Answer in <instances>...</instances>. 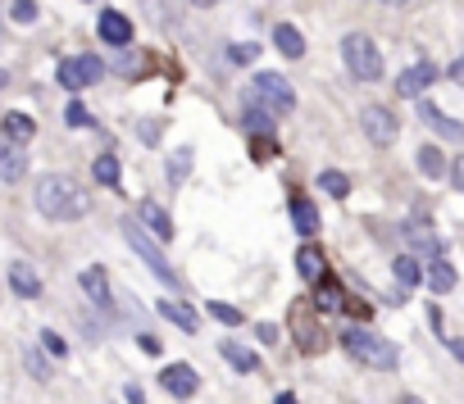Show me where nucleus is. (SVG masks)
<instances>
[{
	"label": "nucleus",
	"mask_w": 464,
	"mask_h": 404,
	"mask_svg": "<svg viewBox=\"0 0 464 404\" xmlns=\"http://www.w3.org/2000/svg\"><path fill=\"white\" fill-rule=\"evenodd\" d=\"M137 132H141V141H146V146L160 141V123H155V118H141V128H137Z\"/></svg>",
	"instance_id": "nucleus-39"
},
{
	"label": "nucleus",
	"mask_w": 464,
	"mask_h": 404,
	"mask_svg": "<svg viewBox=\"0 0 464 404\" xmlns=\"http://www.w3.org/2000/svg\"><path fill=\"white\" fill-rule=\"evenodd\" d=\"M423 277H428V291H437V296H446V291L455 287V268H451L446 259H433Z\"/></svg>",
	"instance_id": "nucleus-26"
},
{
	"label": "nucleus",
	"mask_w": 464,
	"mask_h": 404,
	"mask_svg": "<svg viewBox=\"0 0 464 404\" xmlns=\"http://www.w3.org/2000/svg\"><path fill=\"white\" fill-rule=\"evenodd\" d=\"M255 55H260L255 42H232V46H228V59H232V64H251Z\"/></svg>",
	"instance_id": "nucleus-33"
},
{
	"label": "nucleus",
	"mask_w": 464,
	"mask_h": 404,
	"mask_svg": "<svg viewBox=\"0 0 464 404\" xmlns=\"http://www.w3.org/2000/svg\"><path fill=\"white\" fill-rule=\"evenodd\" d=\"M187 173H191V150H178V159L169 164V178H173V182H182Z\"/></svg>",
	"instance_id": "nucleus-37"
},
{
	"label": "nucleus",
	"mask_w": 464,
	"mask_h": 404,
	"mask_svg": "<svg viewBox=\"0 0 464 404\" xmlns=\"http://www.w3.org/2000/svg\"><path fill=\"white\" fill-rule=\"evenodd\" d=\"M251 150H255L260 164H268V159L278 154V141H274V137H255V141H251Z\"/></svg>",
	"instance_id": "nucleus-35"
},
{
	"label": "nucleus",
	"mask_w": 464,
	"mask_h": 404,
	"mask_svg": "<svg viewBox=\"0 0 464 404\" xmlns=\"http://www.w3.org/2000/svg\"><path fill=\"white\" fill-rule=\"evenodd\" d=\"M0 87H10V73L5 68H0Z\"/></svg>",
	"instance_id": "nucleus-48"
},
{
	"label": "nucleus",
	"mask_w": 464,
	"mask_h": 404,
	"mask_svg": "<svg viewBox=\"0 0 464 404\" xmlns=\"http://www.w3.org/2000/svg\"><path fill=\"white\" fill-rule=\"evenodd\" d=\"M0 123H5V141H14V146H28L32 137H36V123H32V118L28 114H5V118H0Z\"/></svg>",
	"instance_id": "nucleus-23"
},
{
	"label": "nucleus",
	"mask_w": 464,
	"mask_h": 404,
	"mask_svg": "<svg viewBox=\"0 0 464 404\" xmlns=\"http://www.w3.org/2000/svg\"><path fill=\"white\" fill-rule=\"evenodd\" d=\"M32 205H36V214L51 218V223H73V218H87L92 214V195H87L83 182L68 178V173H46V178H36Z\"/></svg>",
	"instance_id": "nucleus-1"
},
{
	"label": "nucleus",
	"mask_w": 464,
	"mask_h": 404,
	"mask_svg": "<svg viewBox=\"0 0 464 404\" xmlns=\"http://www.w3.org/2000/svg\"><path fill=\"white\" fill-rule=\"evenodd\" d=\"M319 309L309 305V300H296L292 305V332H296V341H300V350L305 354H319L324 350V332H319Z\"/></svg>",
	"instance_id": "nucleus-8"
},
{
	"label": "nucleus",
	"mask_w": 464,
	"mask_h": 404,
	"mask_svg": "<svg viewBox=\"0 0 464 404\" xmlns=\"http://www.w3.org/2000/svg\"><path fill=\"white\" fill-rule=\"evenodd\" d=\"M124 400H128V404H146V391H141V386H128Z\"/></svg>",
	"instance_id": "nucleus-44"
},
{
	"label": "nucleus",
	"mask_w": 464,
	"mask_h": 404,
	"mask_svg": "<svg viewBox=\"0 0 464 404\" xmlns=\"http://www.w3.org/2000/svg\"><path fill=\"white\" fill-rule=\"evenodd\" d=\"M396 281H401V287L410 291V287H419V281H423V264L414 259V255H396Z\"/></svg>",
	"instance_id": "nucleus-27"
},
{
	"label": "nucleus",
	"mask_w": 464,
	"mask_h": 404,
	"mask_svg": "<svg viewBox=\"0 0 464 404\" xmlns=\"http://www.w3.org/2000/svg\"><path fill=\"white\" fill-rule=\"evenodd\" d=\"M160 382H164V391H173L182 400H191V395H196V386H201V377H196L191 363H169V368L160 373Z\"/></svg>",
	"instance_id": "nucleus-13"
},
{
	"label": "nucleus",
	"mask_w": 464,
	"mask_h": 404,
	"mask_svg": "<svg viewBox=\"0 0 464 404\" xmlns=\"http://www.w3.org/2000/svg\"><path fill=\"white\" fill-rule=\"evenodd\" d=\"M10 287H14V296L36 300V296H42V277H36L32 264H10Z\"/></svg>",
	"instance_id": "nucleus-16"
},
{
	"label": "nucleus",
	"mask_w": 464,
	"mask_h": 404,
	"mask_svg": "<svg viewBox=\"0 0 464 404\" xmlns=\"http://www.w3.org/2000/svg\"><path fill=\"white\" fill-rule=\"evenodd\" d=\"M124 241H128V246H132V255L155 273V277H160L164 281V287H173V291H182V281H178V273L169 268V259H164V250H160V241H155L141 223H137V214H128L124 218Z\"/></svg>",
	"instance_id": "nucleus-3"
},
{
	"label": "nucleus",
	"mask_w": 464,
	"mask_h": 404,
	"mask_svg": "<svg viewBox=\"0 0 464 404\" xmlns=\"http://www.w3.org/2000/svg\"><path fill=\"white\" fill-rule=\"evenodd\" d=\"M309 305H315L319 313H332V309H346V291L337 287V281H332V277H324V281H315V300H309Z\"/></svg>",
	"instance_id": "nucleus-21"
},
{
	"label": "nucleus",
	"mask_w": 464,
	"mask_h": 404,
	"mask_svg": "<svg viewBox=\"0 0 464 404\" xmlns=\"http://www.w3.org/2000/svg\"><path fill=\"white\" fill-rule=\"evenodd\" d=\"M296 273H300L305 281H324V277H328L324 250H319V246H300V250H296Z\"/></svg>",
	"instance_id": "nucleus-18"
},
{
	"label": "nucleus",
	"mask_w": 464,
	"mask_h": 404,
	"mask_svg": "<svg viewBox=\"0 0 464 404\" xmlns=\"http://www.w3.org/2000/svg\"><path fill=\"white\" fill-rule=\"evenodd\" d=\"M341 59H346V68H351L356 83H378V77H382V51L364 32H346L341 36Z\"/></svg>",
	"instance_id": "nucleus-5"
},
{
	"label": "nucleus",
	"mask_w": 464,
	"mask_h": 404,
	"mask_svg": "<svg viewBox=\"0 0 464 404\" xmlns=\"http://www.w3.org/2000/svg\"><path fill=\"white\" fill-rule=\"evenodd\" d=\"M23 173H28V154H23V146H14V141L0 137V182H19Z\"/></svg>",
	"instance_id": "nucleus-15"
},
{
	"label": "nucleus",
	"mask_w": 464,
	"mask_h": 404,
	"mask_svg": "<svg viewBox=\"0 0 464 404\" xmlns=\"http://www.w3.org/2000/svg\"><path fill=\"white\" fill-rule=\"evenodd\" d=\"M100 73H105V64H100L96 55H77V59H60V68H55V77H60V87H68V91H83V87H96V83H100Z\"/></svg>",
	"instance_id": "nucleus-6"
},
{
	"label": "nucleus",
	"mask_w": 464,
	"mask_h": 404,
	"mask_svg": "<svg viewBox=\"0 0 464 404\" xmlns=\"http://www.w3.org/2000/svg\"><path fill=\"white\" fill-rule=\"evenodd\" d=\"M414 105H419V118H423V123H428V128H433L442 141H460V146H464V123H460V118L442 114V109H437L428 96H423V100H414Z\"/></svg>",
	"instance_id": "nucleus-10"
},
{
	"label": "nucleus",
	"mask_w": 464,
	"mask_h": 404,
	"mask_svg": "<svg viewBox=\"0 0 464 404\" xmlns=\"http://www.w3.org/2000/svg\"><path fill=\"white\" fill-rule=\"evenodd\" d=\"M414 164H419V173H423V178L433 182V178H442V173H446V154H442L437 146H423V150L414 154Z\"/></svg>",
	"instance_id": "nucleus-25"
},
{
	"label": "nucleus",
	"mask_w": 464,
	"mask_h": 404,
	"mask_svg": "<svg viewBox=\"0 0 464 404\" xmlns=\"http://www.w3.org/2000/svg\"><path fill=\"white\" fill-rule=\"evenodd\" d=\"M96 32H100V42L105 46H128L132 42V19L124 14V10H100V19H96Z\"/></svg>",
	"instance_id": "nucleus-11"
},
{
	"label": "nucleus",
	"mask_w": 464,
	"mask_h": 404,
	"mask_svg": "<svg viewBox=\"0 0 464 404\" xmlns=\"http://www.w3.org/2000/svg\"><path fill=\"white\" fill-rule=\"evenodd\" d=\"M442 341H446V350H451L455 359H464V341H451V337H442Z\"/></svg>",
	"instance_id": "nucleus-46"
},
{
	"label": "nucleus",
	"mask_w": 464,
	"mask_h": 404,
	"mask_svg": "<svg viewBox=\"0 0 464 404\" xmlns=\"http://www.w3.org/2000/svg\"><path fill=\"white\" fill-rule=\"evenodd\" d=\"M274 46H278L287 59H300V55H305V36H300V28L278 23V28H274Z\"/></svg>",
	"instance_id": "nucleus-24"
},
{
	"label": "nucleus",
	"mask_w": 464,
	"mask_h": 404,
	"mask_svg": "<svg viewBox=\"0 0 464 404\" xmlns=\"http://www.w3.org/2000/svg\"><path fill=\"white\" fill-rule=\"evenodd\" d=\"M242 123H246L251 137H274V114H264V109H255V105H246Z\"/></svg>",
	"instance_id": "nucleus-28"
},
{
	"label": "nucleus",
	"mask_w": 464,
	"mask_h": 404,
	"mask_svg": "<svg viewBox=\"0 0 464 404\" xmlns=\"http://www.w3.org/2000/svg\"><path fill=\"white\" fill-rule=\"evenodd\" d=\"M382 5H405V0H382Z\"/></svg>",
	"instance_id": "nucleus-50"
},
{
	"label": "nucleus",
	"mask_w": 464,
	"mask_h": 404,
	"mask_svg": "<svg viewBox=\"0 0 464 404\" xmlns=\"http://www.w3.org/2000/svg\"><path fill=\"white\" fill-rule=\"evenodd\" d=\"M0 36H5V32H0Z\"/></svg>",
	"instance_id": "nucleus-52"
},
{
	"label": "nucleus",
	"mask_w": 464,
	"mask_h": 404,
	"mask_svg": "<svg viewBox=\"0 0 464 404\" xmlns=\"http://www.w3.org/2000/svg\"><path fill=\"white\" fill-rule=\"evenodd\" d=\"M210 318H219L223 322V328H237V322L246 318L237 305H228V300H210Z\"/></svg>",
	"instance_id": "nucleus-32"
},
{
	"label": "nucleus",
	"mask_w": 464,
	"mask_h": 404,
	"mask_svg": "<svg viewBox=\"0 0 464 404\" xmlns=\"http://www.w3.org/2000/svg\"><path fill=\"white\" fill-rule=\"evenodd\" d=\"M319 186H324L328 195H337V200H341V195H351V178L337 173V169H324V173H319Z\"/></svg>",
	"instance_id": "nucleus-31"
},
{
	"label": "nucleus",
	"mask_w": 464,
	"mask_h": 404,
	"mask_svg": "<svg viewBox=\"0 0 464 404\" xmlns=\"http://www.w3.org/2000/svg\"><path fill=\"white\" fill-rule=\"evenodd\" d=\"M437 83V68L428 64V59H419V64H410L401 77H396V96H405V100H423V91H428Z\"/></svg>",
	"instance_id": "nucleus-9"
},
{
	"label": "nucleus",
	"mask_w": 464,
	"mask_h": 404,
	"mask_svg": "<svg viewBox=\"0 0 464 404\" xmlns=\"http://www.w3.org/2000/svg\"><path fill=\"white\" fill-rule=\"evenodd\" d=\"M42 345H46L55 359H64V354H68V341H64L60 332H42Z\"/></svg>",
	"instance_id": "nucleus-38"
},
{
	"label": "nucleus",
	"mask_w": 464,
	"mask_h": 404,
	"mask_svg": "<svg viewBox=\"0 0 464 404\" xmlns=\"http://www.w3.org/2000/svg\"><path fill=\"white\" fill-rule=\"evenodd\" d=\"M137 341H141V350H146V354H160V341H155V337H137Z\"/></svg>",
	"instance_id": "nucleus-45"
},
{
	"label": "nucleus",
	"mask_w": 464,
	"mask_h": 404,
	"mask_svg": "<svg viewBox=\"0 0 464 404\" xmlns=\"http://www.w3.org/2000/svg\"><path fill=\"white\" fill-rule=\"evenodd\" d=\"M137 223H141L155 241H173V218H169L160 205H155V200H141V205H137Z\"/></svg>",
	"instance_id": "nucleus-12"
},
{
	"label": "nucleus",
	"mask_w": 464,
	"mask_h": 404,
	"mask_svg": "<svg viewBox=\"0 0 464 404\" xmlns=\"http://www.w3.org/2000/svg\"><path fill=\"white\" fill-rule=\"evenodd\" d=\"M28 368H32L36 377H42V382L51 377V368H46V359H42V354H36V350H28Z\"/></svg>",
	"instance_id": "nucleus-40"
},
{
	"label": "nucleus",
	"mask_w": 464,
	"mask_h": 404,
	"mask_svg": "<svg viewBox=\"0 0 464 404\" xmlns=\"http://www.w3.org/2000/svg\"><path fill=\"white\" fill-rule=\"evenodd\" d=\"M274 404H296V395H292V391H283V395H278Z\"/></svg>",
	"instance_id": "nucleus-47"
},
{
	"label": "nucleus",
	"mask_w": 464,
	"mask_h": 404,
	"mask_svg": "<svg viewBox=\"0 0 464 404\" xmlns=\"http://www.w3.org/2000/svg\"><path fill=\"white\" fill-rule=\"evenodd\" d=\"M246 105H255V109H264V114L278 118V114H292L296 109V91H292V83H287L283 73H255Z\"/></svg>",
	"instance_id": "nucleus-4"
},
{
	"label": "nucleus",
	"mask_w": 464,
	"mask_h": 404,
	"mask_svg": "<svg viewBox=\"0 0 464 404\" xmlns=\"http://www.w3.org/2000/svg\"><path fill=\"white\" fill-rule=\"evenodd\" d=\"M341 345H346V354H351V359L369 363V368H396V363H401V350L387 337L369 332L364 322H351V328L341 332Z\"/></svg>",
	"instance_id": "nucleus-2"
},
{
	"label": "nucleus",
	"mask_w": 464,
	"mask_h": 404,
	"mask_svg": "<svg viewBox=\"0 0 464 404\" xmlns=\"http://www.w3.org/2000/svg\"><path fill=\"white\" fill-rule=\"evenodd\" d=\"M219 354L232 363V368H237L242 377L246 373H260V354L255 350H246V345H237V341H219Z\"/></svg>",
	"instance_id": "nucleus-19"
},
{
	"label": "nucleus",
	"mask_w": 464,
	"mask_h": 404,
	"mask_svg": "<svg viewBox=\"0 0 464 404\" xmlns=\"http://www.w3.org/2000/svg\"><path fill=\"white\" fill-rule=\"evenodd\" d=\"M92 173H96V182H100V186L119 191V159H114V154H100L96 164H92Z\"/></svg>",
	"instance_id": "nucleus-29"
},
{
	"label": "nucleus",
	"mask_w": 464,
	"mask_h": 404,
	"mask_svg": "<svg viewBox=\"0 0 464 404\" xmlns=\"http://www.w3.org/2000/svg\"><path fill=\"white\" fill-rule=\"evenodd\" d=\"M405 404H419V400H405Z\"/></svg>",
	"instance_id": "nucleus-51"
},
{
	"label": "nucleus",
	"mask_w": 464,
	"mask_h": 404,
	"mask_svg": "<svg viewBox=\"0 0 464 404\" xmlns=\"http://www.w3.org/2000/svg\"><path fill=\"white\" fill-rule=\"evenodd\" d=\"M10 19H14V23H23V28H28V23H36V0H14V5H10Z\"/></svg>",
	"instance_id": "nucleus-34"
},
{
	"label": "nucleus",
	"mask_w": 464,
	"mask_h": 404,
	"mask_svg": "<svg viewBox=\"0 0 464 404\" xmlns=\"http://www.w3.org/2000/svg\"><path fill=\"white\" fill-rule=\"evenodd\" d=\"M401 241H405L414 255H433V259H442V241L433 236L428 223H405V227H401Z\"/></svg>",
	"instance_id": "nucleus-14"
},
{
	"label": "nucleus",
	"mask_w": 464,
	"mask_h": 404,
	"mask_svg": "<svg viewBox=\"0 0 464 404\" xmlns=\"http://www.w3.org/2000/svg\"><path fill=\"white\" fill-rule=\"evenodd\" d=\"M160 318H164V322H173V328H178V332H187V337L201 328L196 309H187L182 300H160Z\"/></svg>",
	"instance_id": "nucleus-17"
},
{
	"label": "nucleus",
	"mask_w": 464,
	"mask_h": 404,
	"mask_svg": "<svg viewBox=\"0 0 464 404\" xmlns=\"http://www.w3.org/2000/svg\"><path fill=\"white\" fill-rule=\"evenodd\" d=\"M255 337H260L264 345H274V341H278V322H260V328H255Z\"/></svg>",
	"instance_id": "nucleus-41"
},
{
	"label": "nucleus",
	"mask_w": 464,
	"mask_h": 404,
	"mask_svg": "<svg viewBox=\"0 0 464 404\" xmlns=\"http://www.w3.org/2000/svg\"><path fill=\"white\" fill-rule=\"evenodd\" d=\"M141 5L150 10V19L160 23V28H169V19H178V5H182V0H141Z\"/></svg>",
	"instance_id": "nucleus-30"
},
{
	"label": "nucleus",
	"mask_w": 464,
	"mask_h": 404,
	"mask_svg": "<svg viewBox=\"0 0 464 404\" xmlns=\"http://www.w3.org/2000/svg\"><path fill=\"white\" fill-rule=\"evenodd\" d=\"M446 73H451V83H455V87H464V59H455Z\"/></svg>",
	"instance_id": "nucleus-42"
},
{
	"label": "nucleus",
	"mask_w": 464,
	"mask_h": 404,
	"mask_svg": "<svg viewBox=\"0 0 464 404\" xmlns=\"http://www.w3.org/2000/svg\"><path fill=\"white\" fill-rule=\"evenodd\" d=\"M360 128H364V137L373 141V146H396V137H401V123H396V114L392 109H382V105H364V114H360Z\"/></svg>",
	"instance_id": "nucleus-7"
},
{
	"label": "nucleus",
	"mask_w": 464,
	"mask_h": 404,
	"mask_svg": "<svg viewBox=\"0 0 464 404\" xmlns=\"http://www.w3.org/2000/svg\"><path fill=\"white\" fill-rule=\"evenodd\" d=\"M196 5H201V10H210V5H219V0H196Z\"/></svg>",
	"instance_id": "nucleus-49"
},
{
	"label": "nucleus",
	"mask_w": 464,
	"mask_h": 404,
	"mask_svg": "<svg viewBox=\"0 0 464 404\" xmlns=\"http://www.w3.org/2000/svg\"><path fill=\"white\" fill-rule=\"evenodd\" d=\"M292 223H296L300 236H315V232H319V210L309 205L305 195H292Z\"/></svg>",
	"instance_id": "nucleus-22"
},
{
	"label": "nucleus",
	"mask_w": 464,
	"mask_h": 404,
	"mask_svg": "<svg viewBox=\"0 0 464 404\" xmlns=\"http://www.w3.org/2000/svg\"><path fill=\"white\" fill-rule=\"evenodd\" d=\"M64 118H68V128H92V114H87V105H77V100L64 109Z\"/></svg>",
	"instance_id": "nucleus-36"
},
{
	"label": "nucleus",
	"mask_w": 464,
	"mask_h": 404,
	"mask_svg": "<svg viewBox=\"0 0 464 404\" xmlns=\"http://www.w3.org/2000/svg\"><path fill=\"white\" fill-rule=\"evenodd\" d=\"M451 178H455V186L464 191V154H460V159H455V164H451Z\"/></svg>",
	"instance_id": "nucleus-43"
},
{
	"label": "nucleus",
	"mask_w": 464,
	"mask_h": 404,
	"mask_svg": "<svg viewBox=\"0 0 464 404\" xmlns=\"http://www.w3.org/2000/svg\"><path fill=\"white\" fill-rule=\"evenodd\" d=\"M83 291H87V300L96 305V309H109V277H105V268H83Z\"/></svg>",
	"instance_id": "nucleus-20"
}]
</instances>
